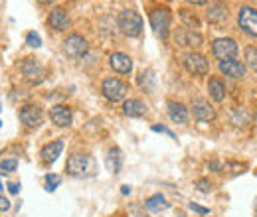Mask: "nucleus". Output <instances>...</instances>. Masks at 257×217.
Listing matches in <instances>:
<instances>
[{"instance_id":"35","label":"nucleus","mask_w":257,"mask_h":217,"mask_svg":"<svg viewBox=\"0 0 257 217\" xmlns=\"http://www.w3.org/2000/svg\"><path fill=\"white\" fill-rule=\"evenodd\" d=\"M38 2H42V4H50V2H54V0H38Z\"/></svg>"},{"instance_id":"18","label":"nucleus","mask_w":257,"mask_h":217,"mask_svg":"<svg viewBox=\"0 0 257 217\" xmlns=\"http://www.w3.org/2000/svg\"><path fill=\"white\" fill-rule=\"evenodd\" d=\"M62 150H64V142L62 140H54V142H50V144H46L42 148V160L46 164H54L60 158Z\"/></svg>"},{"instance_id":"19","label":"nucleus","mask_w":257,"mask_h":217,"mask_svg":"<svg viewBox=\"0 0 257 217\" xmlns=\"http://www.w3.org/2000/svg\"><path fill=\"white\" fill-rule=\"evenodd\" d=\"M168 117L178 124L188 123V109L182 105V103H176V101H168Z\"/></svg>"},{"instance_id":"17","label":"nucleus","mask_w":257,"mask_h":217,"mask_svg":"<svg viewBox=\"0 0 257 217\" xmlns=\"http://www.w3.org/2000/svg\"><path fill=\"white\" fill-rule=\"evenodd\" d=\"M123 113L131 117V119H137V117H145L147 115V105L141 101V99H128L123 103Z\"/></svg>"},{"instance_id":"4","label":"nucleus","mask_w":257,"mask_h":217,"mask_svg":"<svg viewBox=\"0 0 257 217\" xmlns=\"http://www.w3.org/2000/svg\"><path fill=\"white\" fill-rule=\"evenodd\" d=\"M87 50H89V46H87V40H85L83 36H79V34H71V36L65 38L64 52L69 56V58L79 60V58H83V56L87 54Z\"/></svg>"},{"instance_id":"9","label":"nucleus","mask_w":257,"mask_h":217,"mask_svg":"<svg viewBox=\"0 0 257 217\" xmlns=\"http://www.w3.org/2000/svg\"><path fill=\"white\" fill-rule=\"evenodd\" d=\"M174 40H176L178 46H184V48H200V46H202V36L196 30L186 28V26L176 30Z\"/></svg>"},{"instance_id":"33","label":"nucleus","mask_w":257,"mask_h":217,"mask_svg":"<svg viewBox=\"0 0 257 217\" xmlns=\"http://www.w3.org/2000/svg\"><path fill=\"white\" fill-rule=\"evenodd\" d=\"M186 2H190V4H194V6H202V4H206L208 0H186Z\"/></svg>"},{"instance_id":"21","label":"nucleus","mask_w":257,"mask_h":217,"mask_svg":"<svg viewBox=\"0 0 257 217\" xmlns=\"http://www.w3.org/2000/svg\"><path fill=\"white\" fill-rule=\"evenodd\" d=\"M208 93H210V97H212L216 103H222L225 97V87H224V83H222V79L212 77V79L208 81Z\"/></svg>"},{"instance_id":"8","label":"nucleus","mask_w":257,"mask_h":217,"mask_svg":"<svg viewBox=\"0 0 257 217\" xmlns=\"http://www.w3.org/2000/svg\"><path fill=\"white\" fill-rule=\"evenodd\" d=\"M22 75H24L30 83H40V81L44 79L46 71H44V67H42L40 62H36L34 58H26V60L22 62Z\"/></svg>"},{"instance_id":"22","label":"nucleus","mask_w":257,"mask_h":217,"mask_svg":"<svg viewBox=\"0 0 257 217\" xmlns=\"http://www.w3.org/2000/svg\"><path fill=\"white\" fill-rule=\"evenodd\" d=\"M145 207H147L149 211H162V209L168 207V201H166V197H164L162 193H155V195H151V197L145 201Z\"/></svg>"},{"instance_id":"31","label":"nucleus","mask_w":257,"mask_h":217,"mask_svg":"<svg viewBox=\"0 0 257 217\" xmlns=\"http://www.w3.org/2000/svg\"><path fill=\"white\" fill-rule=\"evenodd\" d=\"M8 209H10V201H8V197L0 195V211H8Z\"/></svg>"},{"instance_id":"30","label":"nucleus","mask_w":257,"mask_h":217,"mask_svg":"<svg viewBox=\"0 0 257 217\" xmlns=\"http://www.w3.org/2000/svg\"><path fill=\"white\" fill-rule=\"evenodd\" d=\"M153 130H155V132H164V134H168L170 138H174V132H172L170 128H166V126H161V124H157V126H153Z\"/></svg>"},{"instance_id":"7","label":"nucleus","mask_w":257,"mask_h":217,"mask_svg":"<svg viewBox=\"0 0 257 217\" xmlns=\"http://www.w3.org/2000/svg\"><path fill=\"white\" fill-rule=\"evenodd\" d=\"M192 111H194V119H198L200 123H210V121L216 119V111H214V107L206 99H194Z\"/></svg>"},{"instance_id":"2","label":"nucleus","mask_w":257,"mask_h":217,"mask_svg":"<svg viewBox=\"0 0 257 217\" xmlns=\"http://www.w3.org/2000/svg\"><path fill=\"white\" fill-rule=\"evenodd\" d=\"M151 26L159 40H166L170 32V12L168 8H155L151 12Z\"/></svg>"},{"instance_id":"10","label":"nucleus","mask_w":257,"mask_h":217,"mask_svg":"<svg viewBox=\"0 0 257 217\" xmlns=\"http://www.w3.org/2000/svg\"><path fill=\"white\" fill-rule=\"evenodd\" d=\"M67 172L71 176H83L89 168V156L87 154H81V152H75L67 158V164H65Z\"/></svg>"},{"instance_id":"14","label":"nucleus","mask_w":257,"mask_h":217,"mask_svg":"<svg viewBox=\"0 0 257 217\" xmlns=\"http://www.w3.org/2000/svg\"><path fill=\"white\" fill-rule=\"evenodd\" d=\"M50 119H52V123L56 124V126H62V128L69 126L71 124V109L65 107V105H56L50 111Z\"/></svg>"},{"instance_id":"16","label":"nucleus","mask_w":257,"mask_h":217,"mask_svg":"<svg viewBox=\"0 0 257 217\" xmlns=\"http://www.w3.org/2000/svg\"><path fill=\"white\" fill-rule=\"evenodd\" d=\"M208 20L212 22V24H224L225 20H227V6H225L224 2H212L210 4V8H208Z\"/></svg>"},{"instance_id":"27","label":"nucleus","mask_w":257,"mask_h":217,"mask_svg":"<svg viewBox=\"0 0 257 217\" xmlns=\"http://www.w3.org/2000/svg\"><path fill=\"white\" fill-rule=\"evenodd\" d=\"M26 42H28V46H32V48H40V46H42L40 36H38V34H34V32H30V34L26 36Z\"/></svg>"},{"instance_id":"15","label":"nucleus","mask_w":257,"mask_h":217,"mask_svg":"<svg viewBox=\"0 0 257 217\" xmlns=\"http://www.w3.org/2000/svg\"><path fill=\"white\" fill-rule=\"evenodd\" d=\"M48 22H50V26L54 30L62 32L69 26V16H67V12H65L62 6H58V8H52V12L48 16Z\"/></svg>"},{"instance_id":"12","label":"nucleus","mask_w":257,"mask_h":217,"mask_svg":"<svg viewBox=\"0 0 257 217\" xmlns=\"http://www.w3.org/2000/svg\"><path fill=\"white\" fill-rule=\"evenodd\" d=\"M220 71L231 77V79H241L245 75V65L237 60H222L220 62Z\"/></svg>"},{"instance_id":"6","label":"nucleus","mask_w":257,"mask_h":217,"mask_svg":"<svg viewBox=\"0 0 257 217\" xmlns=\"http://www.w3.org/2000/svg\"><path fill=\"white\" fill-rule=\"evenodd\" d=\"M237 22H239V28L249 34L251 38H257V10L251 6H243L237 14Z\"/></svg>"},{"instance_id":"5","label":"nucleus","mask_w":257,"mask_h":217,"mask_svg":"<svg viewBox=\"0 0 257 217\" xmlns=\"http://www.w3.org/2000/svg\"><path fill=\"white\" fill-rule=\"evenodd\" d=\"M212 54L222 62V60H233L237 56V44L231 38H218L212 44Z\"/></svg>"},{"instance_id":"13","label":"nucleus","mask_w":257,"mask_h":217,"mask_svg":"<svg viewBox=\"0 0 257 217\" xmlns=\"http://www.w3.org/2000/svg\"><path fill=\"white\" fill-rule=\"evenodd\" d=\"M20 121L26 124V126H38L42 123V109L36 107V105H26L20 109Z\"/></svg>"},{"instance_id":"37","label":"nucleus","mask_w":257,"mask_h":217,"mask_svg":"<svg viewBox=\"0 0 257 217\" xmlns=\"http://www.w3.org/2000/svg\"><path fill=\"white\" fill-rule=\"evenodd\" d=\"M0 187H2V186H0Z\"/></svg>"},{"instance_id":"24","label":"nucleus","mask_w":257,"mask_h":217,"mask_svg":"<svg viewBox=\"0 0 257 217\" xmlns=\"http://www.w3.org/2000/svg\"><path fill=\"white\" fill-rule=\"evenodd\" d=\"M245 63L251 71L257 73V48L255 46H247L245 48Z\"/></svg>"},{"instance_id":"29","label":"nucleus","mask_w":257,"mask_h":217,"mask_svg":"<svg viewBox=\"0 0 257 217\" xmlns=\"http://www.w3.org/2000/svg\"><path fill=\"white\" fill-rule=\"evenodd\" d=\"M196 187H198L200 191H204V193H210V191H212V184H210L208 180H198V182H196Z\"/></svg>"},{"instance_id":"20","label":"nucleus","mask_w":257,"mask_h":217,"mask_svg":"<svg viewBox=\"0 0 257 217\" xmlns=\"http://www.w3.org/2000/svg\"><path fill=\"white\" fill-rule=\"evenodd\" d=\"M111 67L117 71V73H131V69H133V62H131V58H128L127 54H121V52H117V54H113L111 56Z\"/></svg>"},{"instance_id":"34","label":"nucleus","mask_w":257,"mask_h":217,"mask_svg":"<svg viewBox=\"0 0 257 217\" xmlns=\"http://www.w3.org/2000/svg\"><path fill=\"white\" fill-rule=\"evenodd\" d=\"M8 189L10 193H18V184H8Z\"/></svg>"},{"instance_id":"26","label":"nucleus","mask_w":257,"mask_h":217,"mask_svg":"<svg viewBox=\"0 0 257 217\" xmlns=\"http://www.w3.org/2000/svg\"><path fill=\"white\" fill-rule=\"evenodd\" d=\"M16 168H18V162H16V160H4V162L0 164L2 174H10V172H14Z\"/></svg>"},{"instance_id":"1","label":"nucleus","mask_w":257,"mask_h":217,"mask_svg":"<svg viewBox=\"0 0 257 217\" xmlns=\"http://www.w3.org/2000/svg\"><path fill=\"white\" fill-rule=\"evenodd\" d=\"M117 24H119V30L128 38H137L143 34V18L135 10H123L117 18Z\"/></svg>"},{"instance_id":"11","label":"nucleus","mask_w":257,"mask_h":217,"mask_svg":"<svg viewBox=\"0 0 257 217\" xmlns=\"http://www.w3.org/2000/svg\"><path fill=\"white\" fill-rule=\"evenodd\" d=\"M184 67L192 73V75H206L210 71V63L204 56L200 54H188L184 58Z\"/></svg>"},{"instance_id":"3","label":"nucleus","mask_w":257,"mask_h":217,"mask_svg":"<svg viewBox=\"0 0 257 217\" xmlns=\"http://www.w3.org/2000/svg\"><path fill=\"white\" fill-rule=\"evenodd\" d=\"M101 91L105 95V99H109L111 103H119V101H123V97L127 95V83H123V81L117 79V77H109V79L103 81Z\"/></svg>"},{"instance_id":"23","label":"nucleus","mask_w":257,"mask_h":217,"mask_svg":"<svg viewBox=\"0 0 257 217\" xmlns=\"http://www.w3.org/2000/svg\"><path fill=\"white\" fill-rule=\"evenodd\" d=\"M107 164H109V170L119 172V166H121V150L119 148H111L109 158H107Z\"/></svg>"},{"instance_id":"28","label":"nucleus","mask_w":257,"mask_h":217,"mask_svg":"<svg viewBox=\"0 0 257 217\" xmlns=\"http://www.w3.org/2000/svg\"><path fill=\"white\" fill-rule=\"evenodd\" d=\"M46 182H48V189L52 191V189H56L58 184H60V176H56V174H48V176H46Z\"/></svg>"},{"instance_id":"25","label":"nucleus","mask_w":257,"mask_h":217,"mask_svg":"<svg viewBox=\"0 0 257 217\" xmlns=\"http://www.w3.org/2000/svg\"><path fill=\"white\" fill-rule=\"evenodd\" d=\"M180 16H182V20L188 24L186 28H190V30H196V28H200V22H198V18L192 16V14H188V10H180Z\"/></svg>"},{"instance_id":"32","label":"nucleus","mask_w":257,"mask_h":217,"mask_svg":"<svg viewBox=\"0 0 257 217\" xmlns=\"http://www.w3.org/2000/svg\"><path fill=\"white\" fill-rule=\"evenodd\" d=\"M190 209H192V211H198V213H204V215L210 211V209H206V207H202V205H196V203H190Z\"/></svg>"},{"instance_id":"36","label":"nucleus","mask_w":257,"mask_h":217,"mask_svg":"<svg viewBox=\"0 0 257 217\" xmlns=\"http://www.w3.org/2000/svg\"><path fill=\"white\" fill-rule=\"evenodd\" d=\"M255 124H257V115H255Z\"/></svg>"}]
</instances>
